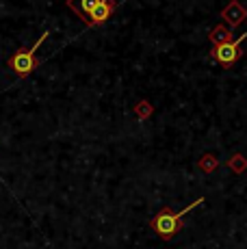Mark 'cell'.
<instances>
[{"label": "cell", "mask_w": 247, "mask_h": 249, "mask_svg": "<svg viewBox=\"0 0 247 249\" xmlns=\"http://www.w3.org/2000/svg\"><path fill=\"white\" fill-rule=\"evenodd\" d=\"M202 202H204V197H199V199H195V202H193L191 206L182 208L180 213H174L172 208H163L154 219H152V228H154V232L159 234L160 238L169 241V238L176 236V232L182 228V217H184V214L191 213L193 208H197V206L202 204Z\"/></svg>", "instance_id": "obj_1"}, {"label": "cell", "mask_w": 247, "mask_h": 249, "mask_svg": "<svg viewBox=\"0 0 247 249\" xmlns=\"http://www.w3.org/2000/svg\"><path fill=\"white\" fill-rule=\"evenodd\" d=\"M48 35H50V31H44V33H41V37L31 48H28V50H24V48H22V50H18L16 54L7 61L9 70H13L18 76H20V78H26V76L31 74V71L35 70V65H37L35 52L39 50V46H44V41L48 39Z\"/></svg>", "instance_id": "obj_2"}, {"label": "cell", "mask_w": 247, "mask_h": 249, "mask_svg": "<svg viewBox=\"0 0 247 249\" xmlns=\"http://www.w3.org/2000/svg\"><path fill=\"white\" fill-rule=\"evenodd\" d=\"M245 39H247V33H243L241 37H236V39H232V41H226V44L215 46L212 48V59H215L221 68H232V65L241 59V54H243L241 44H243Z\"/></svg>", "instance_id": "obj_3"}, {"label": "cell", "mask_w": 247, "mask_h": 249, "mask_svg": "<svg viewBox=\"0 0 247 249\" xmlns=\"http://www.w3.org/2000/svg\"><path fill=\"white\" fill-rule=\"evenodd\" d=\"M98 2H100V0H68V7L72 9L76 16H78L80 20L89 26V24H91L93 11H96V7H98Z\"/></svg>", "instance_id": "obj_4"}, {"label": "cell", "mask_w": 247, "mask_h": 249, "mask_svg": "<svg viewBox=\"0 0 247 249\" xmlns=\"http://www.w3.org/2000/svg\"><path fill=\"white\" fill-rule=\"evenodd\" d=\"M245 18H247V11H245V7L239 2V0H232V2L221 11V20H226L228 24H230V28L239 26Z\"/></svg>", "instance_id": "obj_5"}, {"label": "cell", "mask_w": 247, "mask_h": 249, "mask_svg": "<svg viewBox=\"0 0 247 249\" xmlns=\"http://www.w3.org/2000/svg\"><path fill=\"white\" fill-rule=\"evenodd\" d=\"M113 11H115V0H100L96 11H93V16H91V24H89V26H98V24L106 22L108 18L113 16Z\"/></svg>", "instance_id": "obj_6"}, {"label": "cell", "mask_w": 247, "mask_h": 249, "mask_svg": "<svg viewBox=\"0 0 247 249\" xmlns=\"http://www.w3.org/2000/svg\"><path fill=\"white\" fill-rule=\"evenodd\" d=\"M211 41L215 46L219 44H226V41H232V28H226V26H215L211 33Z\"/></svg>", "instance_id": "obj_7"}]
</instances>
